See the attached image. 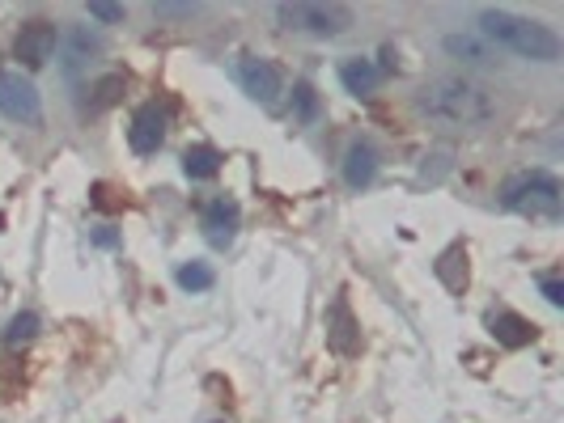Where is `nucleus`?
<instances>
[{"label":"nucleus","instance_id":"obj_1","mask_svg":"<svg viewBox=\"0 0 564 423\" xmlns=\"http://www.w3.org/2000/svg\"><path fill=\"white\" fill-rule=\"evenodd\" d=\"M416 106L433 123L467 127V132H479L497 119V94L484 81H471V76H437L420 89Z\"/></svg>","mask_w":564,"mask_h":423},{"label":"nucleus","instance_id":"obj_2","mask_svg":"<svg viewBox=\"0 0 564 423\" xmlns=\"http://www.w3.org/2000/svg\"><path fill=\"white\" fill-rule=\"evenodd\" d=\"M476 22L488 47L497 43V47L522 55V60H539V64L560 60V38H556L552 25L530 22V17H514V13H505V9H484Z\"/></svg>","mask_w":564,"mask_h":423},{"label":"nucleus","instance_id":"obj_3","mask_svg":"<svg viewBox=\"0 0 564 423\" xmlns=\"http://www.w3.org/2000/svg\"><path fill=\"white\" fill-rule=\"evenodd\" d=\"M505 207H509V212H522V217L556 220L560 217V182H556L552 174L514 178L509 186H505Z\"/></svg>","mask_w":564,"mask_h":423},{"label":"nucleus","instance_id":"obj_4","mask_svg":"<svg viewBox=\"0 0 564 423\" xmlns=\"http://www.w3.org/2000/svg\"><path fill=\"white\" fill-rule=\"evenodd\" d=\"M276 17H281L289 30H306V35H344L348 25H353V9H344V5H276Z\"/></svg>","mask_w":564,"mask_h":423},{"label":"nucleus","instance_id":"obj_5","mask_svg":"<svg viewBox=\"0 0 564 423\" xmlns=\"http://www.w3.org/2000/svg\"><path fill=\"white\" fill-rule=\"evenodd\" d=\"M0 110L17 123H38L43 119V102H38L35 81H26L13 68H0Z\"/></svg>","mask_w":564,"mask_h":423},{"label":"nucleus","instance_id":"obj_6","mask_svg":"<svg viewBox=\"0 0 564 423\" xmlns=\"http://www.w3.org/2000/svg\"><path fill=\"white\" fill-rule=\"evenodd\" d=\"M56 43H60V30L51 22H26L17 43H13V51H17V60H22L26 68H43V64L56 55Z\"/></svg>","mask_w":564,"mask_h":423},{"label":"nucleus","instance_id":"obj_7","mask_svg":"<svg viewBox=\"0 0 564 423\" xmlns=\"http://www.w3.org/2000/svg\"><path fill=\"white\" fill-rule=\"evenodd\" d=\"M238 85H242L255 102H263V106H272V102L281 97V73H276V64L259 60V55L238 60Z\"/></svg>","mask_w":564,"mask_h":423},{"label":"nucleus","instance_id":"obj_8","mask_svg":"<svg viewBox=\"0 0 564 423\" xmlns=\"http://www.w3.org/2000/svg\"><path fill=\"white\" fill-rule=\"evenodd\" d=\"M238 225H242V212H238V204H233V199H225V195L204 207V237H209V246H217V250L233 246Z\"/></svg>","mask_w":564,"mask_h":423},{"label":"nucleus","instance_id":"obj_9","mask_svg":"<svg viewBox=\"0 0 564 423\" xmlns=\"http://www.w3.org/2000/svg\"><path fill=\"white\" fill-rule=\"evenodd\" d=\"M161 140H166V110L161 106H140L136 110L132 127H128V145L136 153H158Z\"/></svg>","mask_w":564,"mask_h":423},{"label":"nucleus","instance_id":"obj_10","mask_svg":"<svg viewBox=\"0 0 564 423\" xmlns=\"http://www.w3.org/2000/svg\"><path fill=\"white\" fill-rule=\"evenodd\" d=\"M374 174H378V153H374L369 145H353L348 153H344V182H348L353 191L369 186Z\"/></svg>","mask_w":564,"mask_h":423},{"label":"nucleus","instance_id":"obj_11","mask_svg":"<svg viewBox=\"0 0 564 423\" xmlns=\"http://www.w3.org/2000/svg\"><path fill=\"white\" fill-rule=\"evenodd\" d=\"M340 81H344V89H348V94L369 97L382 85V68L374 60H344L340 64Z\"/></svg>","mask_w":564,"mask_h":423},{"label":"nucleus","instance_id":"obj_12","mask_svg":"<svg viewBox=\"0 0 564 423\" xmlns=\"http://www.w3.org/2000/svg\"><path fill=\"white\" fill-rule=\"evenodd\" d=\"M488 327H492V335H497V343H505V347H527L530 338H535V327L518 314H492Z\"/></svg>","mask_w":564,"mask_h":423},{"label":"nucleus","instance_id":"obj_13","mask_svg":"<svg viewBox=\"0 0 564 423\" xmlns=\"http://www.w3.org/2000/svg\"><path fill=\"white\" fill-rule=\"evenodd\" d=\"M353 314H348V305L335 301L332 314H327V343L335 351H356V335H353Z\"/></svg>","mask_w":564,"mask_h":423},{"label":"nucleus","instance_id":"obj_14","mask_svg":"<svg viewBox=\"0 0 564 423\" xmlns=\"http://www.w3.org/2000/svg\"><path fill=\"white\" fill-rule=\"evenodd\" d=\"M217 169H221V153H217L212 145H196V148H187L183 153V174L187 178H196V182L217 178Z\"/></svg>","mask_w":564,"mask_h":423},{"label":"nucleus","instance_id":"obj_15","mask_svg":"<svg viewBox=\"0 0 564 423\" xmlns=\"http://www.w3.org/2000/svg\"><path fill=\"white\" fill-rule=\"evenodd\" d=\"M446 51H450V55H458V60H471V64H492V60H497L488 43H484V38H476V35H446Z\"/></svg>","mask_w":564,"mask_h":423},{"label":"nucleus","instance_id":"obj_16","mask_svg":"<svg viewBox=\"0 0 564 423\" xmlns=\"http://www.w3.org/2000/svg\"><path fill=\"white\" fill-rule=\"evenodd\" d=\"M437 276L450 292H463L467 288V250L463 246H454V250L442 254V263H437Z\"/></svg>","mask_w":564,"mask_h":423},{"label":"nucleus","instance_id":"obj_17","mask_svg":"<svg viewBox=\"0 0 564 423\" xmlns=\"http://www.w3.org/2000/svg\"><path fill=\"white\" fill-rule=\"evenodd\" d=\"M174 279H179V288L183 292H209L212 284H217L212 267H204V263H183L179 271H174Z\"/></svg>","mask_w":564,"mask_h":423},{"label":"nucleus","instance_id":"obj_18","mask_svg":"<svg viewBox=\"0 0 564 423\" xmlns=\"http://www.w3.org/2000/svg\"><path fill=\"white\" fill-rule=\"evenodd\" d=\"M102 43L89 30H68V68H81L89 64V55H98Z\"/></svg>","mask_w":564,"mask_h":423},{"label":"nucleus","instance_id":"obj_19","mask_svg":"<svg viewBox=\"0 0 564 423\" xmlns=\"http://www.w3.org/2000/svg\"><path fill=\"white\" fill-rule=\"evenodd\" d=\"M454 166V148H433V153H425V166H420V182H442L446 174H450Z\"/></svg>","mask_w":564,"mask_h":423},{"label":"nucleus","instance_id":"obj_20","mask_svg":"<svg viewBox=\"0 0 564 423\" xmlns=\"http://www.w3.org/2000/svg\"><path fill=\"white\" fill-rule=\"evenodd\" d=\"M293 115L302 123H314V119H319V94H314V85L302 81L293 89Z\"/></svg>","mask_w":564,"mask_h":423},{"label":"nucleus","instance_id":"obj_21","mask_svg":"<svg viewBox=\"0 0 564 423\" xmlns=\"http://www.w3.org/2000/svg\"><path fill=\"white\" fill-rule=\"evenodd\" d=\"M35 335H38V314H17L9 322V330H5V343L17 347V343H30Z\"/></svg>","mask_w":564,"mask_h":423},{"label":"nucleus","instance_id":"obj_22","mask_svg":"<svg viewBox=\"0 0 564 423\" xmlns=\"http://www.w3.org/2000/svg\"><path fill=\"white\" fill-rule=\"evenodd\" d=\"M94 110H107L111 102H119V94H123V76H102L98 85H94Z\"/></svg>","mask_w":564,"mask_h":423},{"label":"nucleus","instance_id":"obj_23","mask_svg":"<svg viewBox=\"0 0 564 423\" xmlns=\"http://www.w3.org/2000/svg\"><path fill=\"white\" fill-rule=\"evenodd\" d=\"M89 17H98V22H123V5H102V0H94V5H89Z\"/></svg>","mask_w":564,"mask_h":423},{"label":"nucleus","instance_id":"obj_24","mask_svg":"<svg viewBox=\"0 0 564 423\" xmlns=\"http://www.w3.org/2000/svg\"><path fill=\"white\" fill-rule=\"evenodd\" d=\"M539 288H543V297H548V305H564V284L560 279H543Z\"/></svg>","mask_w":564,"mask_h":423},{"label":"nucleus","instance_id":"obj_25","mask_svg":"<svg viewBox=\"0 0 564 423\" xmlns=\"http://www.w3.org/2000/svg\"><path fill=\"white\" fill-rule=\"evenodd\" d=\"M94 246L111 250V246H119V233H115V229H94Z\"/></svg>","mask_w":564,"mask_h":423},{"label":"nucleus","instance_id":"obj_26","mask_svg":"<svg viewBox=\"0 0 564 423\" xmlns=\"http://www.w3.org/2000/svg\"><path fill=\"white\" fill-rule=\"evenodd\" d=\"M158 13H170V17H187V13H196V5H158Z\"/></svg>","mask_w":564,"mask_h":423}]
</instances>
